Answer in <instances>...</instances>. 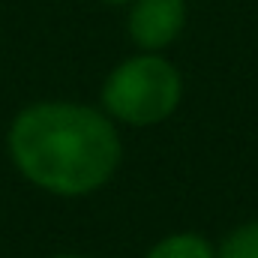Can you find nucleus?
<instances>
[{
    "instance_id": "f257e3e1",
    "label": "nucleus",
    "mask_w": 258,
    "mask_h": 258,
    "mask_svg": "<svg viewBox=\"0 0 258 258\" xmlns=\"http://www.w3.org/2000/svg\"><path fill=\"white\" fill-rule=\"evenodd\" d=\"M9 150L24 177L57 195H87L111 180L120 162L114 123L72 102H42L21 111Z\"/></svg>"
},
{
    "instance_id": "f03ea898",
    "label": "nucleus",
    "mask_w": 258,
    "mask_h": 258,
    "mask_svg": "<svg viewBox=\"0 0 258 258\" xmlns=\"http://www.w3.org/2000/svg\"><path fill=\"white\" fill-rule=\"evenodd\" d=\"M183 96V81L174 63L147 51L111 69L102 84V105L129 126H153L174 114Z\"/></svg>"
},
{
    "instance_id": "7ed1b4c3",
    "label": "nucleus",
    "mask_w": 258,
    "mask_h": 258,
    "mask_svg": "<svg viewBox=\"0 0 258 258\" xmlns=\"http://www.w3.org/2000/svg\"><path fill=\"white\" fill-rule=\"evenodd\" d=\"M186 24L183 0H132L129 36L144 51H159L171 45Z\"/></svg>"
},
{
    "instance_id": "39448f33",
    "label": "nucleus",
    "mask_w": 258,
    "mask_h": 258,
    "mask_svg": "<svg viewBox=\"0 0 258 258\" xmlns=\"http://www.w3.org/2000/svg\"><path fill=\"white\" fill-rule=\"evenodd\" d=\"M216 258H258V222H246L234 228L222 240Z\"/></svg>"
},
{
    "instance_id": "0eeeda50",
    "label": "nucleus",
    "mask_w": 258,
    "mask_h": 258,
    "mask_svg": "<svg viewBox=\"0 0 258 258\" xmlns=\"http://www.w3.org/2000/svg\"><path fill=\"white\" fill-rule=\"evenodd\" d=\"M60 258H81V255H60Z\"/></svg>"
},
{
    "instance_id": "423d86ee",
    "label": "nucleus",
    "mask_w": 258,
    "mask_h": 258,
    "mask_svg": "<svg viewBox=\"0 0 258 258\" xmlns=\"http://www.w3.org/2000/svg\"><path fill=\"white\" fill-rule=\"evenodd\" d=\"M105 3H129V0H105Z\"/></svg>"
},
{
    "instance_id": "20e7f679",
    "label": "nucleus",
    "mask_w": 258,
    "mask_h": 258,
    "mask_svg": "<svg viewBox=\"0 0 258 258\" xmlns=\"http://www.w3.org/2000/svg\"><path fill=\"white\" fill-rule=\"evenodd\" d=\"M147 258H216V252L207 237H201L195 231H177V234L162 237L147 252Z\"/></svg>"
}]
</instances>
